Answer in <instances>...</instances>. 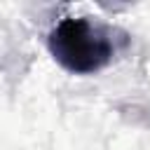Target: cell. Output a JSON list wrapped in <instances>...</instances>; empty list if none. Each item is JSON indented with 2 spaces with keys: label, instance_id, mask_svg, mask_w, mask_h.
Listing matches in <instances>:
<instances>
[{
  "label": "cell",
  "instance_id": "6da1fadb",
  "mask_svg": "<svg viewBox=\"0 0 150 150\" xmlns=\"http://www.w3.org/2000/svg\"><path fill=\"white\" fill-rule=\"evenodd\" d=\"M115 28L89 16H66L47 35L54 61L73 75H94L108 68L117 54Z\"/></svg>",
  "mask_w": 150,
  "mask_h": 150
}]
</instances>
